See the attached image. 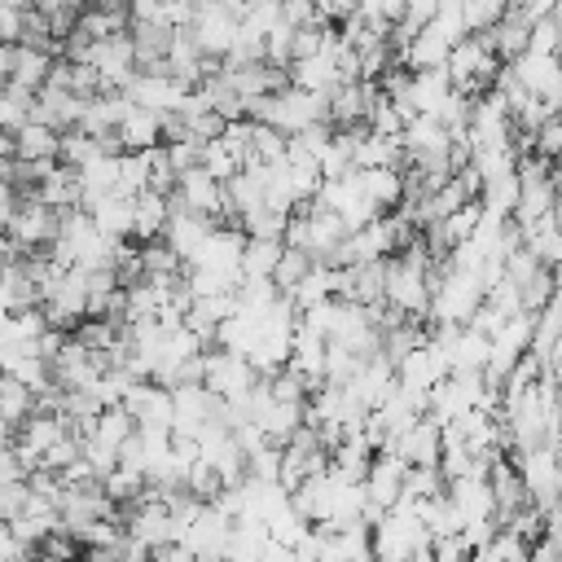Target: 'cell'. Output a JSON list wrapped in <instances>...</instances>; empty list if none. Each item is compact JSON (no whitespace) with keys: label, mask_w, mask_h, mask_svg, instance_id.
<instances>
[{"label":"cell","mask_w":562,"mask_h":562,"mask_svg":"<svg viewBox=\"0 0 562 562\" xmlns=\"http://www.w3.org/2000/svg\"><path fill=\"white\" fill-rule=\"evenodd\" d=\"M443 70H448V79H452L457 92L483 97V92L496 83V75H501V57L487 48L483 35H465V40H457V44L448 48Z\"/></svg>","instance_id":"obj_1"},{"label":"cell","mask_w":562,"mask_h":562,"mask_svg":"<svg viewBox=\"0 0 562 562\" xmlns=\"http://www.w3.org/2000/svg\"><path fill=\"white\" fill-rule=\"evenodd\" d=\"M202 386L224 400V404H246V395L259 386V373L246 356H233V351H206V373H202Z\"/></svg>","instance_id":"obj_2"},{"label":"cell","mask_w":562,"mask_h":562,"mask_svg":"<svg viewBox=\"0 0 562 562\" xmlns=\"http://www.w3.org/2000/svg\"><path fill=\"white\" fill-rule=\"evenodd\" d=\"M184 31H189V40L198 44V53L206 61H220V57H228V48L237 40V9H228V4H198L193 22Z\"/></svg>","instance_id":"obj_3"},{"label":"cell","mask_w":562,"mask_h":562,"mask_svg":"<svg viewBox=\"0 0 562 562\" xmlns=\"http://www.w3.org/2000/svg\"><path fill=\"white\" fill-rule=\"evenodd\" d=\"M57 228H61V215L57 211H48L44 202H18V211L9 215V228H4V237L22 250V255H35V250H48L53 241H57Z\"/></svg>","instance_id":"obj_4"},{"label":"cell","mask_w":562,"mask_h":562,"mask_svg":"<svg viewBox=\"0 0 562 562\" xmlns=\"http://www.w3.org/2000/svg\"><path fill=\"white\" fill-rule=\"evenodd\" d=\"M167 198H171V206H176V211H189V215H206V220L224 224V215H220V211H224V184H220V180H215L206 167H193V171H184Z\"/></svg>","instance_id":"obj_5"},{"label":"cell","mask_w":562,"mask_h":562,"mask_svg":"<svg viewBox=\"0 0 562 562\" xmlns=\"http://www.w3.org/2000/svg\"><path fill=\"white\" fill-rule=\"evenodd\" d=\"M123 97L132 101V105H140V110H154V114H176L180 110V101L189 97V83H180L176 75H149V70H136L132 75V83L123 88Z\"/></svg>","instance_id":"obj_6"},{"label":"cell","mask_w":562,"mask_h":562,"mask_svg":"<svg viewBox=\"0 0 562 562\" xmlns=\"http://www.w3.org/2000/svg\"><path fill=\"white\" fill-rule=\"evenodd\" d=\"M382 452H395L408 470L413 465H439V457H443V426L435 422V417H417L408 430H400Z\"/></svg>","instance_id":"obj_7"},{"label":"cell","mask_w":562,"mask_h":562,"mask_svg":"<svg viewBox=\"0 0 562 562\" xmlns=\"http://www.w3.org/2000/svg\"><path fill=\"white\" fill-rule=\"evenodd\" d=\"M404 474H408V465L395 452H373V461L364 470V483H360L364 487V501L386 514L400 501V492H404Z\"/></svg>","instance_id":"obj_8"},{"label":"cell","mask_w":562,"mask_h":562,"mask_svg":"<svg viewBox=\"0 0 562 562\" xmlns=\"http://www.w3.org/2000/svg\"><path fill=\"white\" fill-rule=\"evenodd\" d=\"M167 220H171V198L167 193H154V189H145V193H136L132 198V241H158L162 237V228H167Z\"/></svg>","instance_id":"obj_9"},{"label":"cell","mask_w":562,"mask_h":562,"mask_svg":"<svg viewBox=\"0 0 562 562\" xmlns=\"http://www.w3.org/2000/svg\"><path fill=\"white\" fill-rule=\"evenodd\" d=\"M57 145H61V132L44 127V123H22L13 136H9V158H22V162H57Z\"/></svg>","instance_id":"obj_10"},{"label":"cell","mask_w":562,"mask_h":562,"mask_svg":"<svg viewBox=\"0 0 562 562\" xmlns=\"http://www.w3.org/2000/svg\"><path fill=\"white\" fill-rule=\"evenodd\" d=\"M114 136H119L123 154H140V149H154V145H162V114L132 105V110L123 114V123L114 127Z\"/></svg>","instance_id":"obj_11"},{"label":"cell","mask_w":562,"mask_h":562,"mask_svg":"<svg viewBox=\"0 0 562 562\" xmlns=\"http://www.w3.org/2000/svg\"><path fill=\"white\" fill-rule=\"evenodd\" d=\"M83 211L92 215V224H97L105 237H114V241H127V237H132V198L105 193V198H97V202L83 206Z\"/></svg>","instance_id":"obj_12"},{"label":"cell","mask_w":562,"mask_h":562,"mask_svg":"<svg viewBox=\"0 0 562 562\" xmlns=\"http://www.w3.org/2000/svg\"><path fill=\"white\" fill-rule=\"evenodd\" d=\"M31 413H35V391L0 373V430H9V435H13Z\"/></svg>","instance_id":"obj_13"},{"label":"cell","mask_w":562,"mask_h":562,"mask_svg":"<svg viewBox=\"0 0 562 562\" xmlns=\"http://www.w3.org/2000/svg\"><path fill=\"white\" fill-rule=\"evenodd\" d=\"M281 241H259V237H246L241 246V281H272L277 263H281Z\"/></svg>","instance_id":"obj_14"},{"label":"cell","mask_w":562,"mask_h":562,"mask_svg":"<svg viewBox=\"0 0 562 562\" xmlns=\"http://www.w3.org/2000/svg\"><path fill=\"white\" fill-rule=\"evenodd\" d=\"M132 435H136V422L114 404V408H101V413H97V422H92V430H88L83 439H92V443H101V448L119 452Z\"/></svg>","instance_id":"obj_15"},{"label":"cell","mask_w":562,"mask_h":562,"mask_svg":"<svg viewBox=\"0 0 562 562\" xmlns=\"http://www.w3.org/2000/svg\"><path fill=\"white\" fill-rule=\"evenodd\" d=\"M281 246H285V241H281ZM307 272H312V259H307L303 250H290V246H285V250H281V263H277V272H272V285L285 294V290H294Z\"/></svg>","instance_id":"obj_16"},{"label":"cell","mask_w":562,"mask_h":562,"mask_svg":"<svg viewBox=\"0 0 562 562\" xmlns=\"http://www.w3.org/2000/svg\"><path fill=\"white\" fill-rule=\"evenodd\" d=\"M364 127L378 132V136H400V132H404V114H400L386 97H378L373 110H369V119H364Z\"/></svg>","instance_id":"obj_17"},{"label":"cell","mask_w":562,"mask_h":562,"mask_svg":"<svg viewBox=\"0 0 562 562\" xmlns=\"http://www.w3.org/2000/svg\"><path fill=\"white\" fill-rule=\"evenodd\" d=\"M527 53H558L562 57V31L553 18H536L527 31Z\"/></svg>","instance_id":"obj_18"},{"label":"cell","mask_w":562,"mask_h":562,"mask_svg":"<svg viewBox=\"0 0 562 562\" xmlns=\"http://www.w3.org/2000/svg\"><path fill=\"white\" fill-rule=\"evenodd\" d=\"M281 22L290 31H303V26H329L316 9V0H281Z\"/></svg>","instance_id":"obj_19"},{"label":"cell","mask_w":562,"mask_h":562,"mask_svg":"<svg viewBox=\"0 0 562 562\" xmlns=\"http://www.w3.org/2000/svg\"><path fill=\"white\" fill-rule=\"evenodd\" d=\"M408 562H439V558H435L430 549H422V553H417V558H408Z\"/></svg>","instance_id":"obj_20"},{"label":"cell","mask_w":562,"mask_h":562,"mask_svg":"<svg viewBox=\"0 0 562 562\" xmlns=\"http://www.w3.org/2000/svg\"><path fill=\"white\" fill-rule=\"evenodd\" d=\"M0 176H9V154H0Z\"/></svg>","instance_id":"obj_21"},{"label":"cell","mask_w":562,"mask_h":562,"mask_svg":"<svg viewBox=\"0 0 562 562\" xmlns=\"http://www.w3.org/2000/svg\"><path fill=\"white\" fill-rule=\"evenodd\" d=\"M18 4H22V9H31V4H35V0H18Z\"/></svg>","instance_id":"obj_22"}]
</instances>
